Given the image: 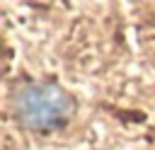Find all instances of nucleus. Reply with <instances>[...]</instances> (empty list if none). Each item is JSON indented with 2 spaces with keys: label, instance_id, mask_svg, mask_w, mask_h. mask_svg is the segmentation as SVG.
Instances as JSON below:
<instances>
[{
  "label": "nucleus",
  "instance_id": "f257e3e1",
  "mask_svg": "<svg viewBox=\"0 0 155 150\" xmlns=\"http://www.w3.org/2000/svg\"><path fill=\"white\" fill-rule=\"evenodd\" d=\"M78 111V99L58 82L34 80L22 85L12 97L15 121L34 133H48L70 123Z\"/></svg>",
  "mask_w": 155,
  "mask_h": 150
}]
</instances>
